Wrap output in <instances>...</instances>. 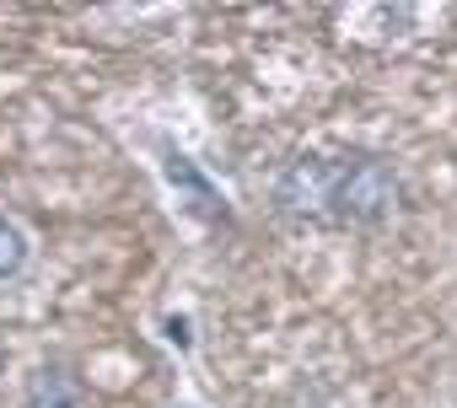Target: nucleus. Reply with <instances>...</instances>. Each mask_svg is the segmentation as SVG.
<instances>
[{
  "label": "nucleus",
  "mask_w": 457,
  "mask_h": 408,
  "mask_svg": "<svg viewBox=\"0 0 457 408\" xmlns=\"http://www.w3.org/2000/svg\"><path fill=\"white\" fill-rule=\"evenodd\" d=\"M398 204V172L382 156H355V161H334V183H328V210L334 221L350 226H377L393 216Z\"/></svg>",
  "instance_id": "1"
},
{
  "label": "nucleus",
  "mask_w": 457,
  "mask_h": 408,
  "mask_svg": "<svg viewBox=\"0 0 457 408\" xmlns=\"http://www.w3.org/2000/svg\"><path fill=\"white\" fill-rule=\"evenodd\" d=\"M328 183H334V161L307 156V161H291L286 167L275 199H280L286 216H323L328 210Z\"/></svg>",
  "instance_id": "2"
},
{
  "label": "nucleus",
  "mask_w": 457,
  "mask_h": 408,
  "mask_svg": "<svg viewBox=\"0 0 457 408\" xmlns=\"http://www.w3.org/2000/svg\"><path fill=\"white\" fill-rule=\"evenodd\" d=\"M22 408H81V381L65 365H44V371H33Z\"/></svg>",
  "instance_id": "3"
},
{
  "label": "nucleus",
  "mask_w": 457,
  "mask_h": 408,
  "mask_svg": "<svg viewBox=\"0 0 457 408\" xmlns=\"http://www.w3.org/2000/svg\"><path fill=\"white\" fill-rule=\"evenodd\" d=\"M167 177L194 199V210H199V216H210V221H215V216H226V210H220V193L194 172V161H188V156H167Z\"/></svg>",
  "instance_id": "4"
},
{
  "label": "nucleus",
  "mask_w": 457,
  "mask_h": 408,
  "mask_svg": "<svg viewBox=\"0 0 457 408\" xmlns=\"http://www.w3.org/2000/svg\"><path fill=\"white\" fill-rule=\"evenodd\" d=\"M28 253H33L28 232H22L17 221H6V216H0V280H17V274L28 269Z\"/></svg>",
  "instance_id": "5"
},
{
  "label": "nucleus",
  "mask_w": 457,
  "mask_h": 408,
  "mask_svg": "<svg viewBox=\"0 0 457 408\" xmlns=\"http://www.w3.org/2000/svg\"><path fill=\"white\" fill-rule=\"evenodd\" d=\"M167 339L183 349V344H188V322H183V317H172V322H167Z\"/></svg>",
  "instance_id": "6"
}]
</instances>
